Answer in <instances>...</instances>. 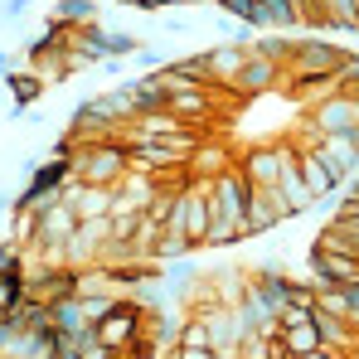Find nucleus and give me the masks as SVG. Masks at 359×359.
<instances>
[{"label": "nucleus", "instance_id": "nucleus-1", "mask_svg": "<svg viewBox=\"0 0 359 359\" xmlns=\"http://www.w3.org/2000/svg\"><path fill=\"white\" fill-rule=\"evenodd\" d=\"M209 184V214H214V224H209V238L204 248H229V243H243V219H248V199H252V184L243 175L238 165H229L224 175L204 180Z\"/></svg>", "mask_w": 359, "mask_h": 359}, {"label": "nucleus", "instance_id": "nucleus-2", "mask_svg": "<svg viewBox=\"0 0 359 359\" xmlns=\"http://www.w3.org/2000/svg\"><path fill=\"white\" fill-rule=\"evenodd\" d=\"M359 54H345L340 44H330V39H320V34H306L297 39V49H292V63H287V78L282 83H306V78H345L350 68H355Z\"/></svg>", "mask_w": 359, "mask_h": 359}, {"label": "nucleus", "instance_id": "nucleus-3", "mask_svg": "<svg viewBox=\"0 0 359 359\" xmlns=\"http://www.w3.org/2000/svg\"><path fill=\"white\" fill-rule=\"evenodd\" d=\"M68 165H73V180L78 184H97V189H117L121 180H126V146L121 141H93V146H73V156H68Z\"/></svg>", "mask_w": 359, "mask_h": 359}, {"label": "nucleus", "instance_id": "nucleus-4", "mask_svg": "<svg viewBox=\"0 0 359 359\" xmlns=\"http://www.w3.org/2000/svg\"><path fill=\"white\" fill-rule=\"evenodd\" d=\"M209 224H214V214H209V184H204V180H199V184L189 180L184 189H175V194H170V219H165V233H180L189 248H204Z\"/></svg>", "mask_w": 359, "mask_h": 359}, {"label": "nucleus", "instance_id": "nucleus-5", "mask_svg": "<svg viewBox=\"0 0 359 359\" xmlns=\"http://www.w3.org/2000/svg\"><path fill=\"white\" fill-rule=\"evenodd\" d=\"M292 151L297 146H282V141H267V146H252V151H243V175L252 189H277V180L287 170V161H292Z\"/></svg>", "mask_w": 359, "mask_h": 359}, {"label": "nucleus", "instance_id": "nucleus-6", "mask_svg": "<svg viewBox=\"0 0 359 359\" xmlns=\"http://www.w3.org/2000/svg\"><path fill=\"white\" fill-rule=\"evenodd\" d=\"M214 97H219V88H199V83L170 88V93H165V112H175L180 121H189V126L199 131L204 121L214 117Z\"/></svg>", "mask_w": 359, "mask_h": 359}, {"label": "nucleus", "instance_id": "nucleus-7", "mask_svg": "<svg viewBox=\"0 0 359 359\" xmlns=\"http://www.w3.org/2000/svg\"><path fill=\"white\" fill-rule=\"evenodd\" d=\"M311 277L316 287H345V282H359V257L355 252H330V248H311Z\"/></svg>", "mask_w": 359, "mask_h": 359}, {"label": "nucleus", "instance_id": "nucleus-8", "mask_svg": "<svg viewBox=\"0 0 359 359\" xmlns=\"http://www.w3.org/2000/svg\"><path fill=\"white\" fill-rule=\"evenodd\" d=\"M272 199H277V209H282L287 219H297V214H311V209H316V194L306 189V180H301V170H297V151H292L287 170H282V180H277Z\"/></svg>", "mask_w": 359, "mask_h": 359}, {"label": "nucleus", "instance_id": "nucleus-9", "mask_svg": "<svg viewBox=\"0 0 359 359\" xmlns=\"http://www.w3.org/2000/svg\"><path fill=\"white\" fill-rule=\"evenodd\" d=\"M316 330H320V345H325V350H335V355H355L359 335H355V325H350L345 316L316 306Z\"/></svg>", "mask_w": 359, "mask_h": 359}, {"label": "nucleus", "instance_id": "nucleus-10", "mask_svg": "<svg viewBox=\"0 0 359 359\" xmlns=\"http://www.w3.org/2000/svg\"><path fill=\"white\" fill-rule=\"evenodd\" d=\"M277 224H287V214L277 209L272 189H252V199H248V219H243V233L257 238V233H272Z\"/></svg>", "mask_w": 359, "mask_h": 359}, {"label": "nucleus", "instance_id": "nucleus-11", "mask_svg": "<svg viewBox=\"0 0 359 359\" xmlns=\"http://www.w3.org/2000/svg\"><path fill=\"white\" fill-rule=\"evenodd\" d=\"M311 151L325 161V170L340 180V184H345V180L359 170V151L350 146V141H345V136H325V141H320V146H311Z\"/></svg>", "mask_w": 359, "mask_h": 359}, {"label": "nucleus", "instance_id": "nucleus-12", "mask_svg": "<svg viewBox=\"0 0 359 359\" xmlns=\"http://www.w3.org/2000/svg\"><path fill=\"white\" fill-rule=\"evenodd\" d=\"M282 78H287V73H282L277 63H267V59H257V54H252V59L243 63V73H238V83H233V93H238V97H257V93L277 88Z\"/></svg>", "mask_w": 359, "mask_h": 359}, {"label": "nucleus", "instance_id": "nucleus-13", "mask_svg": "<svg viewBox=\"0 0 359 359\" xmlns=\"http://www.w3.org/2000/svg\"><path fill=\"white\" fill-rule=\"evenodd\" d=\"M297 170H301V180H306V189L316 194V204H320V199H330V194L340 189V180L325 170V161H320L316 151H301V146H297Z\"/></svg>", "mask_w": 359, "mask_h": 359}, {"label": "nucleus", "instance_id": "nucleus-14", "mask_svg": "<svg viewBox=\"0 0 359 359\" xmlns=\"http://www.w3.org/2000/svg\"><path fill=\"white\" fill-rule=\"evenodd\" d=\"M277 340L287 345V355H292V359L311 355V350H320V330H316V316H311V320H301V325H287V330H277Z\"/></svg>", "mask_w": 359, "mask_h": 359}, {"label": "nucleus", "instance_id": "nucleus-15", "mask_svg": "<svg viewBox=\"0 0 359 359\" xmlns=\"http://www.w3.org/2000/svg\"><path fill=\"white\" fill-rule=\"evenodd\" d=\"M5 83H10L15 112H25V107H29V102H39V93H44V78H39V73H10Z\"/></svg>", "mask_w": 359, "mask_h": 359}, {"label": "nucleus", "instance_id": "nucleus-16", "mask_svg": "<svg viewBox=\"0 0 359 359\" xmlns=\"http://www.w3.org/2000/svg\"><path fill=\"white\" fill-rule=\"evenodd\" d=\"M54 20L68 25V29H83V25L97 20V5H93V0H59V5H54Z\"/></svg>", "mask_w": 359, "mask_h": 359}, {"label": "nucleus", "instance_id": "nucleus-17", "mask_svg": "<svg viewBox=\"0 0 359 359\" xmlns=\"http://www.w3.org/2000/svg\"><path fill=\"white\" fill-rule=\"evenodd\" d=\"M25 297H29V292H25V277H10V272H0V316H5V311H15V306H20Z\"/></svg>", "mask_w": 359, "mask_h": 359}, {"label": "nucleus", "instance_id": "nucleus-18", "mask_svg": "<svg viewBox=\"0 0 359 359\" xmlns=\"http://www.w3.org/2000/svg\"><path fill=\"white\" fill-rule=\"evenodd\" d=\"M78 359H121V355L112 350V345H102V340H97V335L88 330V340L78 345Z\"/></svg>", "mask_w": 359, "mask_h": 359}, {"label": "nucleus", "instance_id": "nucleus-19", "mask_svg": "<svg viewBox=\"0 0 359 359\" xmlns=\"http://www.w3.org/2000/svg\"><path fill=\"white\" fill-rule=\"evenodd\" d=\"M170 359H214V350H199V345H170Z\"/></svg>", "mask_w": 359, "mask_h": 359}, {"label": "nucleus", "instance_id": "nucleus-20", "mask_svg": "<svg viewBox=\"0 0 359 359\" xmlns=\"http://www.w3.org/2000/svg\"><path fill=\"white\" fill-rule=\"evenodd\" d=\"M165 5H204V0H165Z\"/></svg>", "mask_w": 359, "mask_h": 359}, {"label": "nucleus", "instance_id": "nucleus-21", "mask_svg": "<svg viewBox=\"0 0 359 359\" xmlns=\"http://www.w3.org/2000/svg\"><path fill=\"white\" fill-rule=\"evenodd\" d=\"M214 359H229V355H214Z\"/></svg>", "mask_w": 359, "mask_h": 359}]
</instances>
